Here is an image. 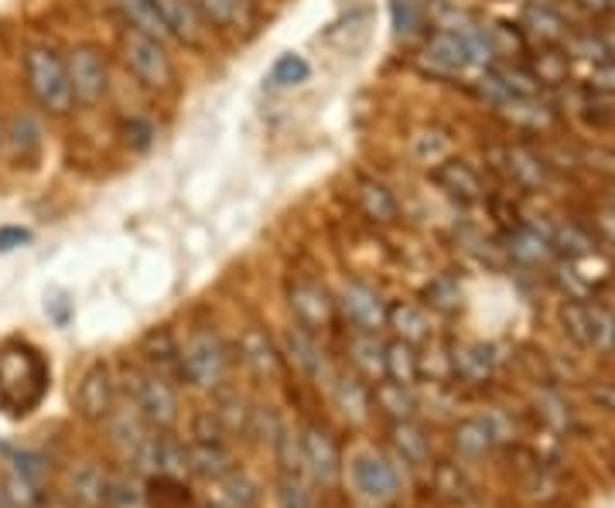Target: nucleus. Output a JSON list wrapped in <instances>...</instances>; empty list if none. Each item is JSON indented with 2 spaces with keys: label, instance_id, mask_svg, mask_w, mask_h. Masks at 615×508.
Here are the masks:
<instances>
[{
  "label": "nucleus",
  "instance_id": "39448f33",
  "mask_svg": "<svg viewBox=\"0 0 615 508\" xmlns=\"http://www.w3.org/2000/svg\"><path fill=\"white\" fill-rule=\"evenodd\" d=\"M123 48V65L131 69V76L151 89V92H168L175 86V65H172V55L165 52V45L141 35V31H131L127 27V35L120 42Z\"/></svg>",
  "mask_w": 615,
  "mask_h": 508
},
{
  "label": "nucleus",
  "instance_id": "603ef678",
  "mask_svg": "<svg viewBox=\"0 0 615 508\" xmlns=\"http://www.w3.org/2000/svg\"><path fill=\"white\" fill-rule=\"evenodd\" d=\"M568 55L585 58V62H602V58H608V48H605L602 35H595V31H585V35L568 38Z\"/></svg>",
  "mask_w": 615,
  "mask_h": 508
},
{
  "label": "nucleus",
  "instance_id": "052dcab7",
  "mask_svg": "<svg viewBox=\"0 0 615 508\" xmlns=\"http://www.w3.org/2000/svg\"><path fill=\"white\" fill-rule=\"evenodd\" d=\"M581 8H585L589 14H608L615 11V0H578Z\"/></svg>",
  "mask_w": 615,
  "mask_h": 508
},
{
  "label": "nucleus",
  "instance_id": "423d86ee",
  "mask_svg": "<svg viewBox=\"0 0 615 508\" xmlns=\"http://www.w3.org/2000/svg\"><path fill=\"white\" fill-rule=\"evenodd\" d=\"M561 324L581 349L592 352H615V314L598 303L571 300L561 308Z\"/></svg>",
  "mask_w": 615,
  "mask_h": 508
},
{
  "label": "nucleus",
  "instance_id": "69168bd1",
  "mask_svg": "<svg viewBox=\"0 0 615 508\" xmlns=\"http://www.w3.org/2000/svg\"><path fill=\"white\" fill-rule=\"evenodd\" d=\"M0 508H14V505H11V501L4 498V492H0Z\"/></svg>",
  "mask_w": 615,
  "mask_h": 508
},
{
  "label": "nucleus",
  "instance_id": "72a5a7b5",
  "mask_svg": "<svg viewBox=\"0 0 615 508\" xmlns=\"http://www.w3.org/2000/svg\"><path fill=\"white\" fill-rule=\"evenodd\" d=\"M391 24L397 42H414L431 24V0H391Z\"/></svg>",
  "mask_w": 615,
  "mask_h": 508
},
{
  "label": "nucleus",
  "instance_id": "7ed1b4c3",
  "mask_svg": "<svg viewBox=\"0 0 615 508\" xmlns=\"http://www.w3.org/2000/svg\"><path fill=\"white\" fill-rule=\"evenodd\" d=\"M233 368V352L222 338L209 328H199L182 345V383L199 393H216L226 386Z\"/></svg>",
  "mask_w": 615,
  "mask_h": 508
},
{
  "label": "nucleus",
  "instance_id": "9b49d317",
  "mask_svg": "<svg viewBox=\"0 0 615 508\" xmlns=\"http://www.w3.org/2000/svg\"><path fill=\"white\" fill-rule=\"evenodd\" d=\"M127 461L134 464V471L147 474V478H157V474H168V478H182L188 474L185 467V444H178L175 437H168V430H151L141 444L127 454Z\"/></svg>",
  "mask_w": 615,
  "mask_h": 508
},
{
  "label": "nucleus",
  "instance_id": "a211bd4d",
  "mask_svg": "<svg viewBox=\"0 0 615 508\" xmlns=\"http://www.w3.org/2000/svg\"><path fill=\"white\" fill-rule=\"evenodd\" d=\"M237 352H240V362L253 372L256 379H267V383L281 379V372H284V352H281V345L274 342V338H271L267 331L246 328V331L240 334Z\"/></svg>",
  "mask_w": 615,
  "mask_h": 508
},
{
  "label": "nucleus",
  "instance_id": "4be33fe9",
  "mask_svg": "<svg viewBox=\"0 0 615 508\" xmlns=\"http://www.w3.org/2000/svg\"><path fill=\"white\" fill-rule=\"evenodd\" d=\"M141 355L151 372H157L161 379L182 383V342L172 334V328H154L144 334Z\"/></svg>",
  "mask_w": 615,
  "mask_h": 508
},
{
  "label": "nucleus",
  "instance_id": "b1692460",
  "mask_svg": "<svg viewBox=\"0 0 615 508\" xmlns=\"http://www.w3.org/2000/svg\"><path fill=\"white\" fill-rule=\"evenodd\" d=\"M45 133H42V123L39 117H31V113H14L8 123H4V147H8V157L21 167H31L39 161L42 154V141Z\"/></svg>",
  "mask_w": 615,
  "mask_h": 508
},
{
  "label": "nucleus",
  "instance_id": "2f4dec72",
  "mask_svg": "<svg viewBox=\"0 0 615 508\" xmlns=\"http://www.w3.org/2000/svg\"><path fill=\"white\" fill-rule=\"evenodd\" d=\"M417 406H420V399H417L414 386H400V383H391V379L373 383V410L383 413L391 423L414 420Z\"/></svg>",
  "mask_w": 615,
  "mask_h": 508
},
{
  "label": "nucleus",
  "instance_id": "1a4fd4ad",
  "mask_svg": "<svg viewBox=\"0 0 615 508\" xmlns=\"http://www.w3.org/2000/svg\"><path fill=\"white\" fill-rule=\"evenodd\" d=\"M69 69V86L73 99L79 107H96L110 89V73H107V55L96 45H76L66 55Z\"/></svg>",
  "mask_w": 615,
  "mask_h": 508
},
{
  "label": "nucleus",
  "instance_id": "79ce46f5",
  "mask_svg": "<svg viewBox=\"0 0 615 508\" xmlns=\"http://www.w3.org/2000/svg\"><path fill=\"white\" fill-rule=\"evenodd\" d=\"M277 505L281 508H321L318 485L301 471H281L277 482Z\"/></svg>",
  "mask_w": 615,
  "mask_h": 508
},
{
  "label": "nucleus",
  "instance_id": "6e6d98bb",
  "mask_svg": "<svg viewBox=\"0 0 615 508\" xmlns=\"http://www.w3.org/2000/svg\"><path fill=\"white\" fill-rule=\"evenodd\" d=\"M589 86H592L595 92L615 96V58L595 62V69H592V76H589Z\"/></svg>",
  "mask_w": 615,
  "mask_h": 508
},
{
  "label": "nucleus",
  "instance_id": "3c124183",
  "mask_svg": "<svg viewBox=\"0 0 615 508\" xmlns=\"http://www.w3.org/2000/svg\"><path fill=\"white\" fill-rule=\"evenodd\" d=\"M417 372H420V376H428L435 386L444 383V379L451 376V349L438 345L435 338H431L428 349L417 352Z\"/></svg>",
  "mask_w": 615,
  "mask_h": 508
},
{
  "label": "nucleus",
  "instance_id": "f704fd0d",
  "mask_svg": "<svg viewBox=\"0 0 615 508\" xmlns=\"http://www.w3.org/2000/svg\"><path fill=\"white\" fill-rule=\"evenodd\" d=\"M107 430H110V440L123 451V454H131L141 440L151 433V423L138 413V406L134 402H127V406H117V410L107 417Z\"/></svg>",
  "mask_w": 615,
  "mask_h": 508
},
{
  "label": "nucleus",
  "instance_id": "680f3d73",
  "mask_svg": "<svg viewBox=\"0 0 615 508\" xmlns=\"http://www.w3.org/2000/svg\"><path fill=\"white\" fill-rule=\"evenodd\" d=\"M605 38V48H608V58H615V35H602Z\"/></svg>",
  "mask_w": 615,
  "mask_h": 508
},
{
  "label": "nucleus",
  "instance_id": "c9c22d12",
  "mask_svg": "<svg viewBox=\"0 0 615 508\" xmlns=\"http://www.w3.org/2000/svg\"><path fill=\"white\" fill-rule=\"evenodd\" d=\"M117 8H120V14H123V21H127V27H131V31H141V35H147V38H154L161 45L172 42L168 27H165V18H161L154 0H117Z\"/></svg>",
  "mask_w": 615,
  "mask_h": 508
},
{
  "label": "nucleus",
  "instance_id": "473e14b6",
  "mask_svg": "<svg viewBox=\"0 0 615 508\" xmlns=\"http://www.w3.org/2000/svg\"><path fill=\"white\" fill-rule=\"evenodd\" d=\"M216 413V420L222 423L226 437H250V423H253V402L237 393V389H222L216 396V402L209 406Z\"/></svg>",
  "mask_w": 615,
  "mask_h": 508
},
{
  "label": "nucleus",
  "instance_id": "de8ad7c7",
  "mask_svg": "<svg viewBox=\"0 0 615 508\" xmlns=\"http://www.w3.org/2000/svg\"><path fill=\"white\" fill-rule=\"evenodd\" d=\"M550 243H554V253L568 256L571 263H574V259H592V256H595V240H592V235H589L585 229H581V225H561L558 235H554Z\"/></svg>",
  "mask_w": 615,
  "mask_h": 508
},
{
  "label": "nucleus",
  "instance_id": "13d9d810",
  "mask_svg": "<svg viewBox=\"0 0 615 508\" xmlns=\"http://www.w3.org/2000/svg\"><path fill=\"white\" fill-rule=\"evenodd\" d=\"M28 240H31L28 229H0V253H8V250L21 246V243H28Z\"/></svg>",
  "mask_w": 615,
  "mask_h": 508
},
{
  "label": "nucleus",
  "instance_id": "cd10ccee",
  "mask_svg": "<svg viewBox=\"0 0 615 508\" xmlns=\"http://www.w3.org/2000/svg\"><path fill=\"white\" fill-rule=\"evenodd\" d=\"M345 362L360 379L370 386L383 379V362H386V342H380V334L373 331H355L345 342Z\"/></svg>",
  "mask_w": 615,
  "mask_h": 508
},
{
  "label": "nucleus",
  "instance_id": "864d4df0",
  "mask_svg": "<svg viewBox=\"0 0 615 508\" xmlns=\"http://www.w3.org/2000/svg\"><path fill=\"white\" fill-rule=\"evenodd\" d=\"M490 38H493V52L496 58H513V52H524V31L516 24H496L490 27Z\"/></svg>",
  "mask_w": 615,
  "mask_h": 508
},
{
  "label": "nucleus",
  "instance_id": "5fc2aeb1",
  "mask_svg": "<svg viewBox=\"0 0 615 508\" xmlns=\"http://www.w3.org/2000/svg\"><path fill=\"white\" fill-rule=\"evenodd\" d=\"M191 440H226V430L212 410H199L191 417Z\"/></svg>",
  "mask_w": 615,
  "mask_h": 508
},
{
  "label": "nucleus",
  "instance_id": "4d7b16f0",
  "mask_svg": "<svg viewBox=\"0 0 615 508\" xmlns=\"http://www.w3.org/2000/svg\"><path fill=\"white\" fill-rule=\"evenodd\" d=\"M123 133H127V144H134V147H147L151 137H154L151 123H144V120H131L123 126Z\"/></svg>",
  "mask_w": 615,
  "mask_h": 508
},
{
  "label": "nucleus",
  "instance_id": "ddd939ff",
  "mask_svg": "<svg viewBox=\"0 0 615 508\" xmlns=\"http://www.w3.org/2000/svg\"><path fill=\"white\" fill-rule=\"evenodd\" d=\"M352 485L366 501L373 505H391L400 498V471L386 461L383 454H360L352 461Z\"/></svg>",
  "mask_w": 615,
  "mask_h": 508
},
{
  "label": "nucleus",
  "instance_id": "e2e57ef3",
  "mask_svg": "<svg viewBox=\"0 0 615 508\" xmlns=\"http://www.w3.org/2000/svg\"><path fill=\"white\" fill-rule=\"evenodd\" d=\"M45 508H76V505L73 501H48Z\"/></svg>",
  "mask_w": 615,
  "mask_h": 508
},
{
  "label": "nucleus",
  "instance_id": "f03ea898",
  "mask_svg": "<svg viewBox=\"0 0 615 508\" xmlns=\"http://www.w3.org/2000/svg\"><path fill=\"white\" fill-rule=\"evenodd\" d=\"M24 79L28 92L45 110L48 117H69L76 99L69 86V69H66V55L55 52L52 45H31L24 52Z\"/></svg>",
  "mask_w": 615,
  "mask_h": 508
},
{
  "label": "nucleus",
  "instance_id": "393cba45",
  "mask_svg": "<svg viewBox=\"0 0 615 508\" xmlns=\"http://www.w3.org/2000/svg\"><path fill=\"white\" fill-rule=\"evenodd\" d=\"M332 402L349 423H366L373 417V386L355 372H342L332 379Z\"/></svg>",
  "mask_w": 615,
  "mask_h": 508
},
{
  "label": "nucleus",
  "instance_id": "dca6fc26",
  "mask_svg": "<svg viewBox=\"0 0 615 508\" xmlns=\"http://www.w3.org/2000/svg\"><path fill=\"white\" fill-rule=\"evenodd\" d=\"M469 65H472V55H469L462 31H435L425 52H420V69L438 79H459Z\"/></svg>",
  "mask_w": 615,
  "mask_h": 508
},
{
  "label": "nucleus",
  "instance_id": "bb28decb",
  "mask_svg": "<svg viewBox=\"0 0 615 508\" xmlns=\"http://www.w3.org/2000/svg\"><path fill=\"white\" fill-rule=\"evenodd\" d=\"M66 501L76 508H107V471L79 461L66 474Z\"/></svg>",
  "mask_w": 615,
  "mask_h": 508
},
{
  "label": "nucleus",
  "instance_id": "bf43d9fd",
  "mask_svg": "<svg viewBox=\"0 0 615 508\" xmlns=\"http://www.w3.org/2000/svg\"><path fill=\"white\" fill-rule=\"evenodd\" d=\"M595 225H598V232L605 235V240H608V243L615 246V206H605V209L598 212Z\"/></svg>",
  "mask_w": 615,
  "mask_h": 508
},
{
  "label": "nucleus",
  "instance_id": "6e6552de",
  "mask_svg": "<svg viewBox=\"0 0 615 508\" xmlns=\"http://www.w3.org/2000/svg\"><path fill=\"white\" fill-rule=\"evenodd\" d=\"M301 461H305V474L321 488V492H332L342 478V454H339V444L336 437L318 427V423H308L301 433Z\"/></svg>",
  "mask_w": 615,
  "mask_h": 508
},
{
  "label": "nucleus",
  "instance_id": "5701e85b",
  "mask_svg": "<svg viewBox=\"0 0 615 508\" xmlns=\"http://www.w3.org/2000/svg\"><path fill=\"white\" fill-rule=\"evenodd\" d=\"M520 31L540 45H558L568 38V21L558 4L550 0H527L520 14Z\"/></svg>",
  "mask_w": 615,
  "mask_h": 508
},
{
  "label": "nucleus",
  "instance_id": "a18cd8bd",
  "mask_svg": "<svg viewBox=\"0 0 615 508\" xmlns=\"http://www.w3.org/2000/svg\"><path fill=\"white\" fill-rule=\"evenodd\" d=\"M459 303H462V287L451 274H438L425 287V308H431V311L451 314V311H459Z\"/></svg>",
  "mask_w": 615,
  "mask_h": 508
},
{
  "label": "nucleus",
  "instance_id": "0e129e2a",
  "mask_svg": "<svg viewBox=\"0 0 615 508\" xmlns=\"http://www.w3.org/2000/svg\"><path fill=\"white\" fill-rule=\"evenodd\" d=\"M608 206H615V181L608 185Z\"/></svg>",
  "mask_w": 615,
  "mask_h": 508
},
{
  "label": "nucleus",
  "instance_id": "f3484780",
  "mask_svg": "<svg viewBox=\"0 0 615 508\" xmlns=\"http://www.w3.org/2000/svg\"><path fill=\"white\" fill-rule=\"evenodd\" d=\"M431 181L451 198L459 201V206H475V201L485 198V185H482V175L475 167L462 157H444L438 167H431Z\"/></svg>",
  "mask_w": 615,
  "mask_h": 508
},
{
  "label": "nucleus",
  "instance_id": "f257e3e1",
  "mask_svg": "<svg viewBox=\"0 0 615 508\" xmlns=\"http://www.w3.org/2000/svg\"><path fill=\"white\" fill-rule=\"evenodd\" d=\"M48 389V365L39 349L11 342L0 349V410L24 417L42 402Z\"/></svg>",
  "mask_w": 615,
  "mask_h": 508
},
{
  "label": "nucleus",
  "instance_id": "4468645a",
  "mask_svg": "<svg viewBox=\"0 0 615 508\" xmlns=\"http://www.w3.org/2000/svg\"><path fill=\"white\" fill-rule=\"evenodd\" d=\"M490 161L496 172L524 191H537L547 185L550 172H547V161L530 151L527 144H503V147H490Z\"/></svg>",
  "mask_w": 615,
  "mask_h": 508
},
{
  "label": "nucleus",
  "instance_id": "412c9836",
  "mask_svg": "<svg viewBox=\"0 0 615 508\" xmlns=\"http://www.w3.org/2000/svg\"><path fill=\"white\" fill-rule=\"evenodd\" d=\"M386 328L394 331V338L407 345H428L435 338V324L425 303L414 300H391L386 303Z\"/></svg>",
  "mask_w": 615,
  "mask_h": 508
},
{
  "label": "nucleus",
  "instance_id": "4c0bfd02",
  "mask_svg": "<svg viewBox=\"0 0 615 508\" xmlns=\"http://www.w3.org/2000/svg\"><path fill=\"white\" fill-rule=\"evenodd\" d=\"M209 27L243 31L253 24V0H196Z\"/></svg>",
  "mask_w": 615,
  "mask_h": 508
},
{
  "label": "nucleus",
  "instance_id": "e433bc0d",
  "mask_svg": "<svg viewBox=\"0 0 615 508\" xmlns=\"http://www.w3.org/2000/svg\"><path fill=\"white\" fill-rule=\"evenodd\" d=\"M506 250L516 263H524V266H540V263H547L550 256H554V243H550V235H543L534 225L513 229L509 240H506Z\"/></svg>",
  "mask_w": 615,
  "mask_h": 508
},
{
  "label": "nucleus",
  "instance_id": "9d476101",
  "mask_svg": "<svg viewBox=\"0 0 615 508\" xmlns=\"http://www.w3.org/2000/svg\"><path fill=\"white\" fill-rule=\"evenodd\" d=\"M120 399V383L113 376V368L96 362L83 372V379L76 386V410L86 423H107V417L117 410Z\"/></svg>",
  "mask_w": 615,
  "mask_h": 508
},
{
  "label": "nucleus",
  "instance_id": "c03bdc74",
  "mask_svg": "<svg viewBox=\"0 0 615 508\" xmlns=\"http://www.w3.org/2000/svg\"><path fill=\"white\" fill-rule=\"evenodd\" d=\"M451 440H455V448L462 451V454H469V457H479V454H485L493 448V430H490V423H485L482 417L479 420H462L459 427H455V433H451Z\"/></svg>",
  "mask_w": 615,
  "mask_h": 508
},
{
  "label": "nucleus",
  "instance_id": "6ab92c4d",
  "mask_svg": "<svg viewBox=\"0 0 615 508\" xmlns=\"http://www.w3.org/2000/svg\"><path fill=\"white\" fill-rule=\"evenodd\" d=\"M161 18H165V27L175 42H182L185 48H202L206 35H209V24L199 11L196 0H154Z\"/></svg>",
  "mask_w": 615,
  "mask_h": 508
},
{
  "label": "nucleus",
  "instance_id": "aec40b11",
  "mask_svg": "<svg viewBox=\"0 0 615 508\" xmlns=\"http://www.w3.org/2000/svg\"><path fill=\"white\" fill-rule=\"evenodd\" d=\"M261 505V485H256L246 471H230L222 478L209 482L202 492L199 508H256Z\"/></svg>",
  "mask_w": 615,
  "mask_h": 508
},
{
  "label": "nucleus",
  "instance_id": "20e7f679",
  "mask_svg": "<svg viewBox=\"0 0 615 508\" xmlns=\"http://www.w3.org/2000/svg\"><path fill=\"white\" fill-rule=\"evenodd\" d=\"M127 399L138 406V413L151 423V430H172L182 417V402L175 383L161 379L151 368H127L123 372Z\"/></svg>",
  "mask_w": 615,
  "mask_h": 508
},
{
  "label": "nucleus",
  "instance_id": "0eeeda50",
  "mask_svg": "<svg viewBox=\"0 0 615 508\" xmlns=\"http://www.w3.org/2000/svg\"><path fill=\"white\" fill-rule=\"evenodd\" d=\"M287 311H290V318H295L298 328H305L311 334L329 331L336 324V314H339L336 297L321 287L318 280H308V277L290 280V287H287Z\"/></svg>",
  "mask_w": 615,
  "mask_h": 508
},
{
  "label": "nucleus",
  "instance_id": "37998d69",
  "mask_svg": "<svg viewBox=\"0 0 615 508\" xmlns=\"http://www.w3.org/2000/svg\"><path fill=\"white\" fill-rule=\"evenodd\" d=\"M499 113L516 123V126H524V130H540L550 123V110L543 103H537V96H513L506 99V103L499 107Z\"/></svg>",
  "mask_w": 615,
  "mask_h": 508
},
{
  "label": "nucleus",
  "instance_id": "c756f323",
  "mask_svg": "<svg viewBox=\"0 0 615 508\" xmlns=\"http://www.w3.org/2000/svg\"><path fill=\"white\" fill-rule=\"evenodd\" d=\"M391 444H394L397 457L410 471L431 467V440H428V430L420 427L417 420H397V423H391Z\"/></svg>",
  "mask_w": 615,
  "mask_h": 508
},
{
  "label": "nucleus",
  "instance_id": "7c9ffc66",
  "mask_svg": "<svg viewBox=\"0 0 615 508\" xmlns=\"http://www.w3.org/2000/svg\"><path fill=\"white\" fill-rule=\"evenodd\" d=\"M496 355L493 345H459L451 349V376H459L469 386H482L493 379L496 372Z\"/></svg>",
  "mask_w": 615,
  "mask_h": 508
},
{
  "label": "nucleus",
  "instance_id": "a878e982",
  "mask_svg": "<svg viewBox=\"0 0 615 508\" xmlns=\"http://www.w3.org/2000/svg\"><path fill=\"white\" fill-rule=\"evenodd\" d=\"M185 467L202 482H216L222 474H230L237 464L230 448H226V440H191L185 448Z\"/></svg>",
  "mask_w": 615,
  "mask_h": 508
},
{
  "label": "nucleus",
  "instance_id": "8fccbe9b",
  "mask_svg": "<svg viewBox=\"0 0 615 508\" xmlns=\"http://www.w3.org/2000/svg\"><path fill=\"white\" fill-rule=\"evenodd\" d=\"M530 73L537 76L540 86H561V82H568L571 65H568V55H564V52L547 48L543 55H537V62L530 65Z\"/></svg>",
  "mask_w": 615,
  "mask_h": 508
},
{
  "label": "nucleus",
  "instance_id": "09e8293b",
  "mask_svg": "<svg viewBox=\"0 0 615 508\" xmlns=\"http://www.w3.org/2000/svg\"><path fill=\"white\" fill-rule=\"evenodd\" d=\"M308 76H311V65H308V58L298 55V52L281 55V58L274 62V69H271V82H274L277 89H295V86L308 82Z\"/></svg>",
  "mask_w": 615,
  "mask_h": 508
},
{
  "label": "nucleus",
  "instance_id": "ea45409f",
  "mask_svg": "<svg viewBox=\"0 0 615 508\" xmlns=\"http://www.w3.org/2000/svg\"><path fill=\"white\" fill-rule=\"evenodd\" d=\"M410 157L420 164V167H438L444 157H451V137H448V130L441 126H420L414 130V137H410Z\"/></svg>",
  "mask_w": 615,
  "mask_h": 508
},
{
  "label": "nucleus",
  "instance_id": "49530a36",
  "mask_svg": "<svg viewBox=\"0 0 615 508\" xmlns=\"http://www.w3.org/2000/svg\"><path fill=\"white\" fill-rule=\"evenodd\" d=\"M8 471L18 474L24 482H35V485H45L48 478V457L35 448H18L8 454Z\"/></svg>",
  "mask_w": 615,
  "mask_h": 508
},
{
  "label": "nucleus",
  "instance_id": "a19ab883",
  "mask_svg": "<svg viewBox=\"0 0 615 508\" xmlns=\"http://www.w3.org/2000/svg\"><path fill=\"white\" fill-rule=\"evenodd\" d=\"M383 379L400 383V386H417V345H407L400 338L386 342V362H383Z\"/></svg>",
  "mask_w": 615,
  "mask_h": 508
},
{
  "label": "nucleus",
  "instance_id": "2eb2a0df",
  "mask_svg": "<svg viewBox=\"0 0 615 508\" xmlns=\"http://www.w3.org/2000/svg\"><path fill=\"white\" fill-rule=\"evenodd\" d=\"M336 308L342 311V318L355 328V331H373L380 334L386 328V300L376 287L363 284V280H349L339 290Z\"/></svg>",
  "mask_w": 615,
  "mask_h": 508
},
{
  "label": "nucleus",
  "instance_id": "58836bf2",
  "mask_svg": "<svg viewBox=\"0 0 615 508\" xmlns=\"http://www.w3.org/2000/svg\"><path fill=\"white\" fill-rule=\"evenodd\" d=\"M107 508H151L147 485L134 471L107 474Z\"/></svg>",
  "mask_w": 615,
  "mask_h": 508
},
{
  "label": "nucleus",
  "instance_id": "c85d7f7f",
  "mask_svg": "<svg viewBox=\"0 0 615 508\" xmlns=\"http://www.w3.org/2000/svg\"><path fill=\"white\" fill-rule=\"evenodd\" d=\"M355 201L370 222L376 225H397L400 222V201L397 195L376 178H360L355 181Z\"/></svg>",
  "mask_w": 615,
  "mask_h": 508
},
{
  "label": "nucleus",
  "instance_id": "f8f14e48",
  "mask_svg": "<svg viewBox=\"0 0 615 508\" xmlns=\"http://www.w3.org/2000/svg\"><path fill=\"white\" fill-rule=\"evenodd\" d=\"M281 352H284V362L295 365L308 383H329L336 379V368L329 362V352L321 349L318 334L305 331V328H287L284 338H281Z\"/></svg>",
  "mask_w": 615,
  "mask_h": 508
}]
</instances>
